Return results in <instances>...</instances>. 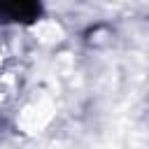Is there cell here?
Returning <instances> with one entry per match:
<instances>
[{
	"mask_svg": "<svg viewBox=\"0 0 149 149\" xmlns=\"http://www.w3.org/2000/svg\"><path fill=\"white\" fill-rule=\"evenodd\" d=\"M40 14V0H0V19L12 23L35 21Z\"/></svg>",
	"mask_w": 149,
	"mask_h": 149,
	"instance_id": "1",
	"label": "cell"
}]
</instances>
